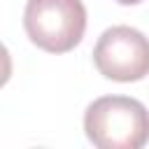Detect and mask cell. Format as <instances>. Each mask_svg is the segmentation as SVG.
I'll list each match as a JSON object with an SVG mask.
<instances>
[{
    "label": "cell",
    "mask_w": 149,
    "mask_h": 149,
    "mask_svg": "<svg viewBox=\"0 0 149 149\" xmlns=\"http://www.w3.org/2000/svg\"><path fill=\"white\" fill-rule=\"evenodd\" d=\"M84 133L98 149H140L149 140V112L130 95H102L86 107Z\"/></svg>",
    "instance_id": "cell-1"
},
{
    "label": "cell",
    "mask_w": 149,
    "mask_h": 149,
    "mask_svg": "<svg viewBox=\"0 0 149 149\" xmlns=\"http://www.w3.org/2000/svg\"><path fill=\"white\" fill-rule=\"evenodd\" d=\"M23 28L35 47L49 54L72 51L86 30V7L81 0H28Z\"/></svg>",
    "instance_id": "cell-2"
},
{
    "label": "cell",
    "mask_w": 149,
    "mask_h": 149,
    "mask_svg": "<svg viewBox=\"0 0 149 149\" xmlns=\"http://www.w3.org/2000/svg\"><path fill=\"white\" fill-rule=\"evenodd\" d=\"M93 63L112 81H140L149 74V40L133 26H112L98 37Z\"/></svg>",
    "instance_id": "cell-3"
},
{
    "label": "cell",
    "mask_w": 149,
    "mask_h": 149,
    "mask_svg": "<svg viewBox=\"0 0 149 149\" xmlns=\"http://www.w3.org/2000/svg\"><path fill=\"white\" fill-rule=\"evenodd\" d=\"M9 77H12V56H9L7 47L0 42V88L9 81Z\"/></svg>",
    "instance_id": "cell-4"
},
{
    "label": "cell",
    "mask_w": 149,
    "mask_h": 149,
    "mask_svg": "<svg viewBox=\"0 0 149 149\" xmlns=\"http://www.w3.org/2000/svg\"><path fill=\"white\" fill-rule=\"evenodd\" d=\"M119 5H137V2H142V0H116Z\"/></svg>",
    "instance_id": "cell-5"
}]
</instances>
